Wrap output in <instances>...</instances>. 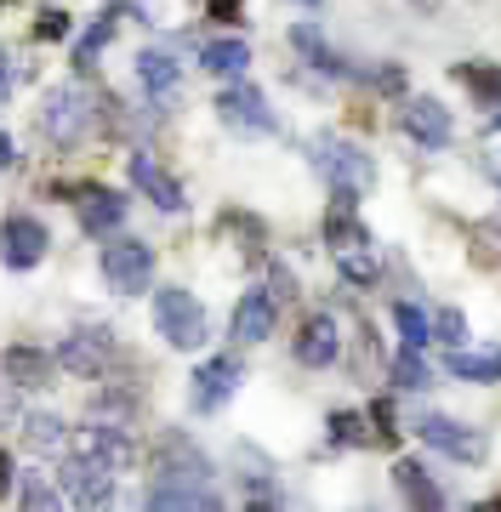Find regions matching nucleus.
<instances>
[{
	"mask_svg": "<svg viewBox=\"0 0 501 512\" xmlns=\"http://www.w3.org/2000/svg\"><path fill=\"white\" fill-rule=\"evenodd\" d=\"M325 245H331V262L353 279V285H371V279L382 274L376 239L365 234V228H359V217H353V205H348V200H342V211H336V217L325 222Z\"/></svg>",
	"mask_w": 501,
	"mask_h": 512,
	"instance_id": "nucleus-1",
	"label": "nucleus"
},
{
	"mask_svg": "<svg viewBox=\"0 0 501 512\" xmlns=\"http://www.w3.org/2000/svg\"><path fill=\"white\" fill-rule=\"evenodd\" d=\"M314 165H319V177L342 194V200H359V194H371L376 188V165L365 148H353L342 143V137H314Z\"/></svg>",
	"mask_w": 501,
	"mask_h": 512,
	"instance_id": "nucleus-2",
	"label": "nucleus"
},
{
	"mask_svg": "<svg viewBox=\"0 0 501 512\" xmlns=\"http://www.w3.org/2000/svg\"><path fill=\"white\" fill-rule=\"evenodd\" d=\"M97 120V97L86 92V86H57V92H46V109H40V131L52 137V143H80L86 131H92Z\"/></svg>",
	"mask_w": 501,
	"mask_h": 512,
	"instance_id": "nucleus-3",
	"label": "nucleus"
},
{
	"mask_svg": "<svg viewBox=\"0 0 501 512\" xmlns=\"http://www.w3.org/2000/svg\"><path fill=\"white\" fill-rule=\"evenodd\" d=\"M154 325H160V336L171 348H183V353L205 342V308L188 291H177V285L154 291Z\"/></svg>",
	"mask_w": 501,
	"mask_h": 512,
	"instance_id": "nucleus-4",
	"label": "nucleus"
},
{
	"mask_svg": "<svg viewBox=\"0 0 501 512\" xmlns=\"http://www.w3.org/2000/svg\"><path fill=\"white\" fill-rule=\"evenodd\" d=\"M149 274H154V251L143 239H114V245H103V279H109V291H120V296L149 291Z\"/></svg>",
	"mask_w": 501,
	"mask_h": 512,
	"instance_id": "nucleus-5",
	"label": "nucleus"
},
{
	"mask_svg": "<svg viewBox=\"0 0 501 512\" xmlns=\"http://www.w3.org/2000/svg\"><path fill=\"white\" fill-rule=\"evenodd\" d=\"M245 370L240 359H205L200 370H194V387H188V399H194V410H223L234 393H240Z\"/></svg>",
	"mask_w": 501,
	"mask_h": 512,
	"instance_id": "nucleus-6",
	"label": "nucleus"
},
{
	"mask_svg": "<svg viewBox=\"0 0 501 512\" xmlns=\"http://www.w3.org/2000/svg\"><path fill=\"white\" fill-rule=\"evenodd\" d=\"M416 433H422V444H433V450H445L456 461H484V450H490L484 433H473V427H462V421H450V416H422Z\"/></svg>",
	"mask_w": 501,
	"mask_h": 512,
	"instance_id": "nucleus-7",
	"label": "nucleus"
},
{
	"mask_svg": "<svg viewBox=\"0 0 501 512\" xmlns=\"http://www.w3.org/2000/svg\"><path fill=\"white\" fill-rule=\"evenodd\" d=\"M114 359V330H75L63 348H57V365L75 370V376H103V365Z\"/></svg>",
	"mask_w": 501,
	"mask_h": 512,
	"instance_id": "nucleus-8",
	"label": "nucleus"
},
{
	"mask_svg": "<svg viewBox=\"0 0 501 512\" xmlns=\"http://www.w3.org/2000/svg\"><path fill=\"white\" fill-rule=\"evenodd\" d=\"M52 234H46V222L35 217H6L0 228V256H6V268H35L40 256H46Z\"/></svg>",
	"mask_w": 501,
	"mask_h": 512,
	"instance_id": "nucleus-9",
	"label": "nucleus"
},
{
	"mask_svg": "<svg viewBox=\"0 0 501 512\" xmlns=\"http://www.w3.org/2000/svg\"><path fill=\"white\" fill-rule=\"evenodd\" d=\"M217 114H223V126L251 131V137H268V131H274V109H268L262 92H251V86H228V92L217 97Z\"/></svg>",
	"mask_w": 501,
	"mask_h": 512,
	"instance_id": "nucleus-10",
	"label": "nucleus"
},
{
	"mask_svg": "<svg viewBox=\"0 0 501 512\" xmlns=\"http://www.w3.org/2000/svg\"><path fill=\"white\" fill-rule=\"evenodd\" d=\"M69 450H75L80 461H97V467H120L126 461V433L114 427V421H92V427H75L69 433Z\"/></svg>",
	"mask_w": 501,
	"mask_h": 512,
	"instance_id": "nucleus-11",
	"label": "nucleus"
},
{
	"mask_svg": "<svg viewBox=\"0 0 501 512\" xmlns=\"http://www.w3.org/2000/svg\"><path fill=\"white\" fill-rule=\"evenodd\" d=\"M75 211H80V228L86 234H109L126 222V200L114 188H97V183H80L75 188Z\"/></svg>",
	"mask_w": 501,
	"mask_h": 512,
	"instance_id": "nucleus-12",
	"label": "nucleus"
},
{
	"mask_svg": "<svg viewBox=\"0 0 501 512\" xmlns=\"http://www.w3.org/2000/svg\"><path fill=\"white\" fill-rule=\"evenodd\" d=\"M131 188H137V194H149L160 211H183V183L171 177L166 165H154L149 154H131Z\"/></svg>",
	"mask_w": 501,
	"mask_h": 512,
	"instance_id": "nucleus-13",
	"label": "nucleus"
},
{
	"mask_svg": "<svg viewBox=\"0 0 501 512\" xmlns=\"http://www.w3.org/2000/svg\"><path fill=\"white\" fill-rule=\"evenodd\" d=\"M399 120H405V131L422 148H445L450 143V109L445 103H433V97H410Z\"/></svg>",
	"mask_w": 501,
	"mask_h": 512,
	"instance_id": "nucleus-14",
	"label": "nucleus"
},
{
	"mask_svg": "<svg viewBox=\"0 0 501 512\" xmlns=\"http://www.w3.org/2000/svg\"><path fill=\"white\" fill-rule=\"evenodd\" d=\"M279 325V302L268 291H245L240 308H234V336L240 342H268Z\"/></svg>",
	"mask_w": 501,
	"mask_h": 512,
	"instance_id": "nucleus-15",
	"label": "nucleus"
},
{
	"mask_svg": "<svg viewBox=\"0 0 501 512\" xmlns=\"http://www.w3.org/2000/svg\"><path fill=\"white\" fill-rule=\"evenodd\" d=\"M149 484H205V456L188 450L183 439H166L160 444V467H154Z\"/></svg>",
	"mask_w": 501,
	"mask_h": 512,
	"instance_id": "nucleus-16",
	"label": "nucleus"
},
{
	"mask_svg": "<svg viewBox=\"0 0 501 512\" xmlns=\"http://www.w3.org/2000/svg\"><path fill=\"white\" fill-rule=\"evenodd\" d=\"M336 353H342V330H336L331 313H319V319H308L297 336V359L302 365H331Z\"/></svg>",
	"mask_w": 501,
	"mask_h": 512,
	"instance_id": "nucleus-17",
	"label": "nucleus"
},
{
	"mask_svg": "<svg viewBox=\"0 0 501 512\" xmlns=\"http://www.w3.org/2000/svg\"><path fill=\"white\" fill-rule=\"evenodd\" d=\"M63 484H69V495H75L80 507H103L114 495V484H109V467H97V461H69L63 467Z\"/></svg>",
	"mask_w": 501,
	"mask_h": 512,
	"instance_id": "nucleus-18",
	"label": "nucleus"
},
{
	"mask_svg": "<svg viewBox=\"0 0 501 512\" xmlns=\"http://www.w3.org/2000/svg\"><path fill=\"white\" fill-rule=\"evenodd\" d=\"M450 376H462V382H501V348H450Z\"/></svg>",
	"mask_w": 501,
	"mask_h": 512,
	"instance_id": "nucleus-19",
	"label": "nucleus"
},
{
	"mask_svg": "<svg viewBox=\"0 0 501 512\" xmlns=\"http://www.w3.org/2000/svg\"><path fill=\"white\" fill-rule=\"evenodd\" d=\"M52 370H57L52 353H40V348H6V376H12L18 387H46V382H52Z\"/></svg>",
	"mask_w": 501,
	"mask_h": 512,
	"instance_id": "nucleus-20",
	"label": "nucleus"
},
{
	"mask_svg": "<svg viewBox=\"0 0 501 512\" xmlns=\"http://www.w3.org/2000/svg\"><path fill=\"white\" fill-rule=\"evenodd\" d=\"M177 80H183V69H177V57H166V52H137V86H143L149 97L177 92Z\"/></svg>",
	"mask_w": 501,
	"mask_h": 512,
	"instance_id": "nucleus-21",
	"label": "nucleus"
},
{
	"mask_svg": "<svg viewBox=\"0 0 501 512\" xmlns=\"http://www.w3.org/2000/svg\"><path fill=\"white\" fill-rule=\"evenodd\" d=\"M149 507H205V512H217L223 507V495L217 490H205V484H149Z\"/></svg>",
	"mask_w": 501,
	"mask_h": 512,
	"instance_id": "nucleus-22",
	"label": "nucleus"
},
{
	"mask_svg": "<svg viewBox=\"0 0 501 512\" xmlns=\"http://www.w3.org/2000/svg\"><path fill=\"white\" fill-rule=\"evenodd\" d=\"M393 484L405 490L410 507H445V490L422 473V461H399V467H393Z\"/></svg>",
	"mask_w": 501,
	"mask_h": 512,
	"instance_id": "nucleus-23",
	"label": "nucleus"
},
{
	"mask_svg": "<svg viewBox=\"0 0 501 512\" xmlns=\"http://www.w3.org/2000/svg\"><path fill=\"white\" fill-rule=\"evenodd\" d=\"M23 444H29V450H57V444H69V427H63V416H52V410H29V416H23Z\"/></svg>",
	"mask_w": 501,
	"mask_h": 512,
	"instance_id": "nucleus-24",
	"label": "nucleus"
},
{
	"mask_svg": "<svg viewBox=\"0 0 501 512\" xmlns=\"http://www.w3.org/2000/svg\"><path fill=\"white\" fill-rule=\"evenodd\" d=\"M291 46H297V52L308 57L314 69H325V74H348V63H342V57H336L331 46L319 40V29H314V23H297V29H291Z\"/></svg>",
	"mask_w": 501,
	"mask_h": 512,
	"instance_id": "nucleus-25",
	"label": "nucleus"
},
{
	"mask_svg": "<svg viewBox=\"0 0 501 512\" xmlns=\"http://www.w3.org/2000/svg\"><path fill=\"white\" fill-rule=\"evenodd\" d=\"M120 18H126V12H103V18H97L92 29L80 35V46H75V69H92V63H97V52H103V46L114 40V29H120Z\"/></svg>",
	"mask_w": 501,
	"mask_h": 512,
	"instance_id": "nucleus-26",
	"label": "nucleus"
},
{
	"mask_svg": "<svg viewBox=\"0 0 501 512\" xmlns=\"http://www.w3.org/2000/svg\"><path fill=\"white\" fill-rule=\"evenodd\" d=\"M200 63L211 74H240L251 52H245V40H211V46H200Z\"/></svg>",
	"mask_w": 501,
	"mask_h": 512,
	"instance_id": "nucleus-27",
	"label": "nucleus"
},
{
	"mask_svg": "<svg viewBox=\"0 0 501 512\" xmlns=\"http://www.w3.org/2000/svg\"><path fill=\"white\" fill-rule=\"evenodd\" d=\"M393 382L410 387V393H422V387L433 382V370H427L422 348H410V353H399V359H393Z\"/></svg>",
	"mask_w": 501,
	"mask_h": 512,
	"instance_id": "nucleus-28",
	"label": "nucleus"
},
{
	"mask_svg": "<svg viewBox=\"0 0 501 512\" xmlns=\"http://www.w3.org/2000/svg\"><path fill=\"white\" fill-rule=\"evenodd\" d=\"M393 319H399V330H405V348H422V342H433V319H427L422 308L399 302V308H393Z\"/></svg>",
	"mask_w": 501,
	"mask_h": 512,
	"instance_id": "nucleus-29",
	"label": "nucleus"
},
{
	"mask_svg": "<svg viewBox=\"0 0 501 512\" xmlns=\"http://www.w3.org/2000/svg\"><path fill=\"white\" fill-rule=\"evenodd\" d=\"M331 444H371V427H365V416L336 410V416H331Z\"/></svg>",
	"mask_w": 501,
	"mask_h": 512,
	"instance_id": "nucleus-30",
	"label": "nucleus"
},
{
	"mask_svg": "<svg viewBox=\"0 0 501 512\" xmlns=\"http://www.w3.org/2000/svg\"><path fill=\"white\" fill-rule=\"evenodd\" d=\"M456 80H462V86H473L479 97H501V69H484V63H462V69H456Z\"/></svg>",
	"mask_w": 501,
	"mask_h": 512,
	"instance_id": "nucleus-31",
	"label": "nucleus"
},
{
	"mask_svg": "<svg viewBox=\"0 0 501 512\" xmlns=\"http://www.w3.org/2000/svg\"><path fill=\"white\" fill-rule=\"evenodd\" d=\"M18 501H23V507H57V490H52V484H46L40 473H23Z\"/></svg>",
	"mask_w": 501,
	"mask_h": 512,
	"instance_id": "nucleus-32",
	"label": "nucleus"
},
{
	"mask_svg": "<svg viewBox=\"0 0 501 512\" xmlns=\"http://www.w3.org/2000/svg\"><path fill=\"white\" fill-rule=\"evenodd\" d=\"M433 336H439L445 348H462V342H467V319H462L456 308H445L439 319H433Z\"/></svg>",
	"mask_w": 501,
	"mask_h": 512,
	"instance_id": "nucleus-33",
	"label": "nucleus"
},
{
	"mask_svg": "<svg viewBox=\"0 0 501 512\" xmlns=\"http://www.w3.org/2000/svg\"><path fill=\"white\" fill-rule=\"evenodd\" d=\"M365 421H371V444H393V439H399V427H393V410H388V404H376Z\"/></svg>",
	"mask_w": 501,
	"mask_h": 512,
	"instance_id": "nucleus-34",
	"label": "nucleus"
},
{
	"mask_svg": "<svg viewBox=\"0 0 501 512\" xmlns=\"http://www.w3.org/2000/svg\"><path fill=\"white\" fill-rule=\"evenodd\" d=\"M35 35H40V40H63V35H69V12H63V6H52V12H40Z\"/></svg>",
	"mask_w": 501,
	"mask_h": 512,
	"instance_id": "nucleus-35",
	"label": "nucleus"
},
{
	"mask_svg": "<svg viewBox=\"0 0 501 512\" xmlns=\"http://www.w3.org/2000/svg\"><path fill=\"white\" fill-rule=\"evenodd\" d=\"M18 92V69H12V52H0V103Z\"/></svg>",
	"mask_w": 501,
	"mask_h": 512,
	"instance_id": "nucleus-36",
	"label": "nucleus"
},
{
	"mask_svg": "<svg viewBox=\"0 0 501 512\" xmlns=\"http://www.w3.org/2000/svg\"><path fill=\"white\" fill-rule=\"evenodd\" d=\"M240 6H245V0H211V6H205V18L234 23V18H240Z\"/></svg>",
	"mask_w": 501,
	"mask_h": 512,
	"instance_id": "nucleus-37",
	"label": "nucleus"
},
{
	"mask_svg": "<svg viewBox=\"0 0 501 512\" xmlns=\"http://www.w3.org/2000/svg\"><path fill=\"white\" fill-rule=\"evenodd\" d=\"M6 165H18V143H12V137L0 131V171H6Z\"/></svg>",
	"mask_w": 501,
	"mask_h": 512,
	"instance_id": "nucleus-38",
	"label": "nucleus"
},
{
	"mask_svg": "<svg viewBox=\"0 0 501 512\" xmlns=\"http://www.w3.org/2000/svg\"><path fill=\"white\" fill-rule=\"evenodd\" d=\"M6 490H12V461L0 456V495H6Z\"/></svg>",
	"mask_w": 501,
	"mask_h": 512,
	"instance_id": "nucleus-39",
	"label": "nucleus"
},
{
	"mask_svg": "<svg viewBox=\"0 0 501 512\" xmlns=\"http://www.w3.org/2000/svg\"><path fill=\"white\" fill-rule=\"evenodd\" d=\"M302 6H314V0H302Z\"/></svg>",
	"mask_w": 501,
	"mask_h": 512,
	"instance_id": "nucleus-40",
	"label": "nucleus"
},
{
	"mask_svg": "<svg viewBox=\"0 0 501 512\" xmlns=\"http://www.w3.org/2000/svg\"><path fill=\"white\" fill-rule=\"evenodd\" d=\"M496 126H501V114H496Z\"/></svg>",
	"mask_w": 501,
	"mask_h": 512,
	"instance_id": "nucleus-41",
	"label": "nucleus"
},
{
	"mask_svg": "<svg viewBox=\"0 0 501 512\" xmlns=\"http://www.w3.org/2000/svg\"><path fill=\"white\" fill-rule=\"evenodd\" d=\"M0 6H6V0H0Z\"/></svg>",
	"mask_w": 501,
	"mask_h": 512,
	"instance_id": "nucleus-42",
	"label": "nucleus"
}]
</instances>
